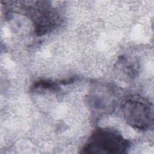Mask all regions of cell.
I'll return each mask as SVG.
<instances>
[{"label":"cell","mask_w":154,"mask_h":154,"mask_svg":"<svg viewBox=\"0 0 154 154\" xmlns=\"http://www.w3.org/2000/svg\"><path fill=\"white\" fill-rule=\"evenodd\" d=\"M129 146V141L120 134L108 129L94 131L83 147L84 153H124Z\"/></svg>","instance_id":"1"},{"label":"cell","mask_w":154,"mask_h":154,"mask_svg":"<svg viewBox=\"0 0 154 154\" xmlns=\"http://www.w3.org/2000/svg\"><path fill=\"white\" fill-rule=\"evenodd\" d=\"M123 111L127 123L135 129H147L152 122V108L145 102L138 99H129L125 102Z\"/></svg>","instance_id":"2"}]
</instances>
